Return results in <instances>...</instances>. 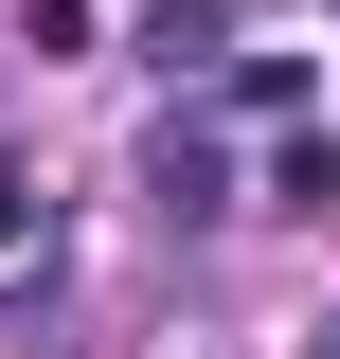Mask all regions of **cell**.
<instances>
[{
    "label": "cell",
    "mask_w": 340,
    "mask_h": 359,
    "mask_svg": "<svg viewBox=\"0 0 340 359\" xmlns=\"http://www.w3.org/2000/svg\"><path fill=\"white\" fill-rule=\"evenodd\" d=\"M143 198H162V216H233V162H215L197 126H162L143 144Z\"/></svg>",
    "instance_id": "6da1fadb"
},
{
    "label": "cell",
    "mask_w": 340,
    "mask_h": 359,
    "mask_svg": "<svg viewBox=\"0 0 340 359\" xmlns=\"http://www.w3.org/2000/svg\"><path fill=\"white\" fill-rule=\"evenodd\" d=\"M269 216H340V144H287L269 162Z\"/></svg>",
    "instance_id": "7a4b0ae2"
}]
</instances>
